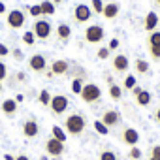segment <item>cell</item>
<instances>
[{"mask_svg": "<svg viewBox=\"0 0 160 160\" xmlns=\"http://www.w3.org/2000/svg\"><path fill=\"white\" fill-rule=\"evenodd\" d=\"M51 2H53V4L57 6V4H62V2H64V0H51Z\"/></svg>", "mask_w": 160, "mask_h": 160, "instance_id": "c3c4849f", "label": "cell"}, {"mask_svg": "<svg viewBox=\"0 0 160 160\" xmlns=\"http://www.w3.org/2000/svg\"><path fill=\"white\" fill-rule=\"evenodd\" d=\"M152 119H154V121L160 124V108H156V109H154V113H152Z\"/></svg>", "mask_w": 160, "mask_h": 160, "instance_id": "b9f144b4", "label": "cell"}, {"mask_svg": "<svg viewBox=\"0 0 160 160\" xmlns=\"http://www.w3.org/2000/svg\"><path fill=\"white\" fill-rule=\"evenodd\" d=\"M108 94H109V98H111L113 102H119V100L122 98V89H121V85L111 83V85H109V89H108Z\"/></svg>", "mask_w": 160, "mask_h": 160, "instance_id": "7402d4cb", "label": "cell"}, {"mask_svg": "<svg viewBox=\"0 0 160 160\" xmlns=\"http://www.w3.org/2000/svg\"><path fill=\"white\" fill-rule=\"evenodd\" d=\"M151 156L160 158V145H152V147H151Z\"/></svg>", "mask_w": 160, "mask_h": 160, "instance_id": "60d3db41", "label": "cell"}, {"mask_svg": "<svg viewBox=\"0 0 160 160\" xmlns=\"http://www.w3.org/2000/svg\"><path fill=\"white\" fill-rule=\"evenodd\" d=\"M38 134H40V124H38V121L28 119V121L23 122V136H25V138L32 139V138H36Z\"/></svg>", "mask_w": 160, "mask_h": 160, "instance_id": "2e32d148", "label": "cell"}, {"mask_svg": "<svg viewBox=\"0 0 160 160\" xmlns=\"http://www.w3.org/2000/svg\"><path fill=\"white\" fill-rule=\"evenodd\" d=\"M119 45H121V42H119L117 38H111V40H109V45H108V47H109V51H115V49H119Z\"/></svg>", "mask_w": 160, "mask_h": 160, "instance_id": "74e56055", "label": "cell"}, {"mask_svg": "<svg viewBox=\"0 0 160 160\" xmlns=\"http://www.w3.org/2000/svg\"><path fill=\"white\" fill-rule=\"evenodd\" d=\"M4 160H15V156L13 154H4Z\"/></svg>", "mask_w": 160, "mask_h": 160, "instance_id": "7dc6e473", "label": "cell"}, {"mask_svg": "<svg viewBox=\"0 0 160 160\" xmlns=\"http://www.w3.org/2000/svg\"><path fill=\"white\" fill-rule=\"evenodd\" d=\"M151 45H158L160 47V30H152L147 34V47Z\"/></svg>", "mask_w": 160, "mask_h": 160, "instance_id": "4316f807", "label": "cell"}, {"mask_svg": "<svg viewBox=\"0 0 160 160\" xmlns=\"http://www.w3.org/2000/svg\"><path fill=\"white\" fill-rule=\"evenodd\" d=\"M70 68H72V62L66 60V58H57L49 64V70L55 73V75H68L70 73Z\"/></svg>", "mask_w": 160, "mask_h": 160, "instance_id": "4fadbf2b", "label": "cell"}, {"mask_svg": "<svg viewBox=\"0 0 160 160\" xmlns=\"http://www.w3.org/2000/svg\"><path fill=\"white\" fill-rule=\"evenodd\" d=\"M45 77H47V79H53V77H55V73H53L51 70H47V72H45Z\"/></svg>", "mask_w": 160, "mask_h": 160, "instance_id": "f6af8a7d", "label": "cell"}, {"mask_svg": "<svg viewBox=\"0 0 160 160\" xmlns=\"http://www.w3.org/2000/svg\"><path fill=\"white\" fill-rule=\"evenodd\" d=\"M134 68H136V73H138V75H147V73L151 72V64H149L145 58H136Z\"/></svg>", "mask_w": 160, "mask_h": 160, "instance_id": "44dd1931", "label": "cell"}, {"mask_svg": "<svg viewBox=\"0 0 160 160\" xmlns=\"http://www.w3.org/2000/svg\"><path fill=\"white\" fill-rule=\"evenodd\" d=\"M32 32H34V36H36V40H40V42H47L49 38H51V34H53V25L47 21V19H36L34 23H32Z\"/></svg>", "mask_w": 160, "mask_h": 160, "instance_id": "7a4b0ae2", "label": "cell"}, {"mask_svg": "<svg viewBox=\"0 0 160 160\" xmlns=\"http://www.w3.org/2000/svg\"><path fill=\"white\" fill-rule=\"evenodd\" d=\"M15 160H30L27 154H19V156H15Z\"/></svg>", "mask_w": 160, "mask_h": 160, "instance_id": "bcb514c9", "label": "cell"}, {"mask_svg": "<svg viewBox=\"0 0 160 160\" xmlns=\"http://www.w3.org/2000/svg\"><path fill=\"white\" fill-rule=\"evenodd\" d=\"M51 98H53V94H51L47 89H42V91L38 92V102H40L42 106H45V108H49V104H51Z\"/></svg>", "mask_w": 160, "mask_h": 160, "instance_id": "d4e9b609", "label": "cell"}, {"mask_svg": "<svg viewBox=\"0 0 160 160\" xmlns=\"http://www.w3.org/2000/svg\"><path fill=\"white\" fill-rule=\"evenodd\" d=\"M158 19H160V15H158Z\"/></svg>", "mask_w": 160, "mask_h": 160, "instance_id": "f5cc1de1", "label": "cell"}, {"mask_svg": "<svg viewBox=\"0 0 160 160\" xmlns=\"http://www.w3.org/2000/svg\"><path fill=\"white\" fill-rule=\"evenodd\" d=\"M40 8H42V17H53L57 13V6L51 2V0H43V2H40Z\"/></svg>", "mask_w": 160, "mask_h": 160, "instance_id": "ffe728a7", "label": "cell"}, {"mask_svg": "<svg viewBox=\"0 0 160 160\" xmlns=\"http://www.w3.org/2000/svg\"><path fill=\"white\" fill-rule=\"evenodd\" d=\"M83 85H85V77H73V79H72L70 89H72V92H73V94H81Z\"/></svg>", "mask_w": 160, "mask_h": 160, "instance_id": "cb8c5ba5", "label": "cell"}, {"mask_svg": "<svg viewBox=\"0 0 160 160\" xmlns=\"http://www.w3.org/2000/svg\"><path fill=\"white\" fill-rule=\"evenodd\" d=\"M98 158H100V160H117V154H115L113 151H102Z\"/></svg>", "mask_w": 160, "mask_h": 160, "instance_id": "d590c367", "label": "cell"}, {"mask_svg": "<svg viewBox=\"0 0 160 160\" xmlns=\"http://www.w3.org/2000/svg\"><path fill=\"white\" fill-rule=\"evenodd\" d=\"M2 92H4V85H2V83H0V94H2Z\"/></svg>", "mask_w": 160, "mask_h": 160, "instance_id": "681fc988", "label": "cell"}, {"mask_svg": "<svg viewBox=\"0 0 160 160\" xmlns=\"http://www.w3.org/2000/svg\"><path fill=\"white\" fill-rule=\"evenodd\" d=\"M72 27L68 25V23H58V27H57V38L60 40V42H70V38H72Z\"/></svg>", "mask_w": 160, "mask_h": 160, "instance_id": "ac0fdd59", "label": "cell"}, {"mask_svg": "<svg viewBox=\"0 0 160 160\" xmlns=\"http://www.w3.org/2000/svg\"><path fill=\"white\" fill-rule=\"evenodd\" d=\"M109 55H111L109 47H98V51H96V58H100V60H108Z\"/></svg>", "mask_w": 160, "mask_h": 160, "instance_id": "d6a6232c", "label": "cell"}, {"mask_svg": "<svg viewBox=\"0 0 160 160\" xmlns=\"http://www.w3.org/2000/svg\"><path fill=\"white\" fill-rule=\"evenodd\" d=\"M154 6H158V8H160V0H154Z\"/></svg>", "mask_w": 160, "mask_h": 160, "instance_id": "f907efd6", "label": "cell"}, {"mask_svg": "<svg viewBox=\"0 0 160 160\" xmlns=\"http://www.w3.org/2000/svg\"><path fill=\"white\" fill-rule=\"evenodd\" d=\"M91 10L94 15H102L104 10V0H91Z\"/></svg>", "mask_w": 160, "mask_h": 160, "instance_id": "f1b7e54d", "label": "cell"}, {"mask_svg": "<svg viewBox=\"0 0 160 160\" xmlns=\"http://www.w3.org/2000/svg\"><path fill=\"white\" fill-rule=\"evenodd\" d=\"M25 13H30V17L40 19L42 17V8H40V4H32V6H27L25 8Z\"/></svg>", "mask_w": 160, "mask_h": 160, "instance_id": "83f0119b", "label": "cell"}, {"mask_svg": "<svg viewBox=\"0 0 160 160\" xmlns=\"http://www.w3.org/2000/svg\"><path fill=\"white\" fill-rule=\"evenodd\" d=\"M92 126H94V130H96L100 136H108V134H109V128H108L100 119H98V121H94V122H92Z\"/></svg>", "mask_w": 160, "mask_h": 160, "instance_id": "f546056e", "label": "cell"}, {"mask_svg": "<svg viewBox=\"0 0 160 160\" xmlns=\"http://www.w3.org/2000/svg\"><path fill=\"white\" fill-rule=\"evenodd\" d=\"M83 36H85V42H87V43H91V45H98V43L104 42V38H106V30H104L102 25H89V27L85 28Z\"/></svg>", "mask_w": 160, "mask_h": 160, "instance_id": "277c9868", "label": "cell"}, {"mask_svg": "<svg viewBox=\"0 0 160 160\" xmlns=\"http://www.w3.org/2000/svg\"><path fill=\"white\" fill-rule=\"evenodd\" d=\"M6 77H8V66H6L2 60H0V83H2Z\"/></svg>", "mask_w": 160, "mask_h": 160, "instance_id": "8d00e7d4", "label": "cell"}, {"mask_svg": "<svg viewBox=\"0 0 160 160\" xmlns=\"http://www.w3.org/2000/svg\"><path fill=\"white\" fill-rule=\"evenodd\" d=\"M138 141H139V132L132 126H124L122 132H121V143H124L128 147H134V145H138Z\"/></svg>", "mask_w": 160, "mask_h": 160, "instance_id": "30bf717a", "label": "cell"}, {"mask_svg": "<svg viewBox=\"0 0 160 160\" xmlns=\"http://www.w3.org/2000/svg\"><path fill=\"white\" fill-rule=\"evenodd\" d=\"M51 136H53L55 139L62 141V143L68 139V134H66V130H64V128H60L58 124H53V126H51Z\"/></svg>", "mask_w": 160, "mask_h": 160, "instance_id": "603a6c76", "label": "cell"}, {"mask_svg": "<svg viewBox=\"0 0 160 160\" xmlns=\"http://www.w3.org/2000/svg\"><path fill=\"white\" fill-rule=\"evenodd\" d=\"M10 51H12V49H10L6 43H0V57H8V55H10Z\"/></svg>", "mask_w": 160, "mask_h": 160, "instance_id": "ab89813d", "label": "cell"}, {"mask_svg": "<svg viewBox=\"0 0 160 160\" xmlns=\"http://www.w3.org/2000/svg\"><path fill=\"white\" fill-rule=\"evenodd\" d=\"M85 126H87V121L81 113H72L64 119V130L66 134L77 138V136H81L85 132Z\"/></svg>", "mask_w": 160, "mask_h": 160, "instance_id": "6da1fadb", "label": "cell"}, {"mask_svg": "<svg viewBox=\"0 0 160 160\" xmlns=\"http://www.w3.org/2000/svg\"><path fill=\"white\" fill-rule=\"evenodd\" d=\"M141 154H143V152H141V149H139L138 145L130 147V151H128V158H130V160H139Z\"/></svg>", "mask_w": 160, "mask_h": 160, "instance_id": "1f68e13d", "label": "cell"}, {"mask_svg": "<svg viewBox=\"0 0 160 160\" xmlns=\"http://www.w3.org/2000/svg\"><path fill=\"white\" fill-rule=\"evenodd\" d=\"M134 100H136V104H138L139 108H147V106L152 102V94H151L149 91H145V89H143L139 94H136V96H134Z\"/></svg>", "mask_w": 160, "mask_h": 160, "instance_id": "d6986e66", "label": "cell"}, {"mask_svg": "<svg viewBox=\"0 0 160 160\" xmlns=\"http://www.w3.org/2000/svg\"><path fill=\"white\" fill-rule=\"evenodd\" d=\"M136 85H138L136 75H134V73H128V75L124 77V81H122V89H124V91H132Z\"/></svg>", "mask_w": 160, "mask_h": 160, "instance_id": "484cf974", "label": "cell"}, {"mask_svg": "<svg viewBox=\"0 0 160 160\" xmlns=\"http://www.w3.org/2000/svg\"><path fill=\"white\" fill-rule=\"evenodd\" d=\"M4 13H8V10H6V4H4V2H0V15H4Z\"/></svg>", "mask_w": 160, "mask_h": 160, "instance_id": "7bdbcfd3", "label": "cell"}, {"mask_svg": "<svg viewBox=\"0 0 160 160\" xmlns=\"http://www.w3.org/2000/svg\"><path fill=\"white\" fill-rule=\"evenodd\" d=\"M111 68H113L115 73H126L128 68H130V60H128V57L122 55V53H117V55L111 58Z\"/></svg>", "mask_w": 160, "mask_h": 160, "instance_id": "9c48e42d", "label": "cell"}, {"mask_svg": "<svg viewBox=\"0 0 160 160\" xmlns=\"http://www.w3.org/2000/svg\"><path fill=\"white\" fill-rule=\"evenodd\" d=\"M17 109H19V104L15 102V98H6L0 104V111H2L4 117H15Z\"/></svg>", "mask_w": 160, "mask_h": 160, "instance_id": "9a60e30c", "label": "cell"}, {"mask_svg": "<svg viewBox=\"0 0 160 160\" xmlns=\"http://www.w3.org/2000/svg\"><path fill=\"white\" fill-rule=\"evenodd\" d=\"M149 160H160V158H156V156H149Z\"/></svg>", "mask_w": 160, "mask_h": 160, "instance_id": "816d5d0a", "label": "cell"}, {"mask_svg": "<svg viewBox=\"0 0 160 160\" xmlns=\"http://www.w3.org/2000/svg\"><path fill=\"white\" fill-rule=\"evenodd\" d=\"M23 100H25V94H17V96H15V102H17V104H21Z\"/></svg>", "mask_w": 160, "mask_h": 160, "instance_id": "ee69618b", "label": "cell"}, {"mask_svg": "<svg viewBox=\"0 0 160 160\" xmlns=\"http://www.w3.org/2000/svg\"><path fill=\"white\" fill-rule=\"evenodd\" d=\"M81 100L85 104H96L100 98H102V89L96 85V83H85L83 85V91H81Z\"/></svg>", "mask_w": 160, "mask_h": 160, "instance_id": "5b68a950", "label": "cell"}, {"mask_svg": "<svg viewBox=\"0 0 160 160\" xmlns=\"http://www.w3.org/2000/svg\"><path fill=\"white\" fill-rule=\"evenodd\" d=\"M47 66H49V64H47V60H45V57H43L42 53H34V55H30V58H28V68H30V72H34V73H42V72H45Z\"/></svg>", "mask_w": 160, "mask_h": 160, "instance_id": "ba28073f", "label": "cell"}, {"mask_svg": "<svg viewBox=\"0 0 160 160\" xmlns=\"http://www.w3.org/2000/svg\"><path fill=\"white\" fill-rule=\"evenodd\" d=\"M23 43H25V45H30V47L36 43V36H34L32 30H27V32L23 34Z\"/></svg>", "mask_w": 160, "mask_h": 160, "instance_id": "4dcf8cb0", "label": "cell"}, {"mask_svg": "<svg viewBox=\"0 0 160 160\" xmlns=\"http://www.w3.org/2000/svg\"><path fill=\"white\" fill-rule=\"evenodd\" d=\"M45 152H47L49 156L58 158V156L64 152V143H62V141H58V139H55V138L51 136V138H47V139H45Z\"/></svg>", "mask_w": 160, "mask_h": 160, "instance_id": "7c38bea8", "label": "cell"}, {"mask_svg": "<svg viewBox=\"0 0 160 160\" xmlns=\"http://www.w3.org/2000/svg\"><path fill=\"white\" fill-rule=\"evenodd\" d=\"M13 79H17V83H25V81H27V73H25V72H17V73L13 75Z\"/></svg>", "mask_w": 160, "mask_h": 160, "instance_id": "f35d334b", "label": "cell"}, {"mask_svg": "<svg viewBox=\"0 0 160 160\" xmlns=\"http://www.w3.org/2000/svg\"><path fill=\"white\" fill-rule=\"evenodd\" d=\"M121 13V6L115 2V0H111V2L104 4V10H102V17L108 19V21H115Z\"/></svg>", "mask_w": 160, "mask_h": 160, "instance_id": "5bb4252c", "label": "cell"}, {"mask_svg": "<svg viewBox=\"0 0 160 160\" xmlns=\"http://www.w3.org/2000/svg\"><path fill=\"white\" fill-rule=\"evenodd\" d=\"M100 121H102L108 128H115V126L121 124L122 117H121V111H119V109H108V111H104V115H102Z\"/></svg>", "mask_w": 160, "mask_h": 160, "instance_id": "8fae6325", "label": "cell"}, {"mask_svg": "<svg viewBox=\"0 0 160 160\" xmlns=\"http://www.w3.org/2000/svg\"><path fill=\"white\" fill-rule=\"evenodd\" d=\"M147 51H149V55H151V58H152L154 62H160V47H158V45H151Z\"/></svg>", "mask_w": 160, "mask_h": 160, "instance_id": "836d02e7", "label": "cell"}, {"mask_svg": "<svg viewBox=\"0 0 160 160\" xmlns=\"http://www.w3.org/2000/svg\"><path fill=\"white\" fill-rule=\"evenodd\" d=\"M92 15L94 13H92V10H91L89 4H77L73 8V13H72L75 25H85V23H89L92 19Z\"/></svg>", "mask_w": 160, "mask_h": 160, "instance_id": "8992f818", "label": "cell"}, {"mask_svg": "<svg viewBox=\"0 0 160 160\" xmlns=\"http://www.w3.org/2000/svg\"><path fill=\"white\" fill-rule=\"evenodd\" d=\"M6 23H8V27L12 30H21L25 27V23H27V13L23 10H19V8H13V10H10L6 13Z\"/></svg>", "mask_w": 160, "mask_h": 160, "instance_id": "3957f363", "label": "cell"}, {"mask_svg": "<svg viewBox=\"0 0 160 160\" xmlns=\"http://www.w3.org/2000/svg\"><path fill=\"white\" fill-rule=\"evenodd\" d=\"M68 106H70L68 96H64V94H53L51 104H49V109H51V113H53V115L60 117V115H64V113H66Z\"/></svg>", "mask_w": 160, "mask_h": 160, "instance_id": "52a82bcc", "label": "cell"}, {"mask_svg": "<svg viewBox=\"0 0 160 160\" xmlns=\"http://www.w3.org/2000/svg\"><path fill=\"white\" fill-rule=\"evenodd\" d=\"M158 23H160L158 13L156 12H147V15L143 17V30L145 32H152V30H156Z\"/></svg>", "mask_w": 160, "mask_h": 160, "instance_id": "e0dca14e", "label": "cell"}, {"mask_svg": "<svg viewBox=\"0 0 160 160\" xmlns=\"http://www.w3.org/2000/svg\"><path fill=\"white\" fill-rule=\"evenodd\" d=\"M10 55H12L17 62H23V60H25V53H23V49H19V47H13V49L10 51Z\"/></svg>", "mask_w": 160, "mask_h": 160, "instance_id": "e575fe53", "label": "cell"}]
</instances>
